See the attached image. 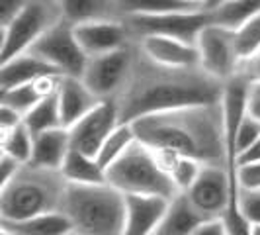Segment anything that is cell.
<instances>
[{
    "label": "cell",
    "instance_id": "cell-24",
    "mask_svg": "<svg viewBox=\"0 0 260 235\" xmlns=\"http://www.w3.org/2000/svg\"><path fill=\"white\" fill-rule=\"evenodd\" d=\"M24 126L31 131V135H38V133L47 130L63 128L61 108H59V96L51 94L47 98H41L38 104L34 106L26 116H24Z\"/></svg>",
    "mask_w": 260,
    "mask_h": 235
},
{
    "label": "cell",
    "instance_id": "cell-6",
    "mask_svg": "<svg viewBox=\"0 0 260 235\" xmlns=\"http://www.w3.org/2000/svg\"><path fill=\"white\" fill-rule=\"evenodd\" d=\"M63 20L59 0H27L8 26L0 27V65L27 53L53 26Z\"/></svg>",
    "mask_w": 260,
    "mask_h": 235
},
{
    "label": "cell",
    "instance_id": "cell-5",
    "mask_svg": "<svg viewBox=\"0 0 260 235\" xmlns=\"http://www.w3.org/2000/svg\"><path fill=\"white\" fill-rule=\"evenodd\" d=\"M106 172L108 184L125 196H162L172 200L178 194L170 177L158 165L155 151L141 141H135Z\"/></svg>",
    "mask_w": 260,
    "mask_h": 235
},
{
    "label": "cell",
    "instance_id": "cell-39",
    "mask_svg": "<svg viewBox=\"0 0 260 235\" xmlns=\"http://www.w3.org/2000/svg\"><path fill=\"white\" fill-rule=\"evenodd\" d=\"M239 165H247V163H258L260 161V137L254 143L247 147L243 153H239Z\"/></svg>",
    "mask_w": 260,
    "mask_h": 235
},
{
    "label": "cell",
    "instance_id": "cell-40",
    "mask_svg": "<svg viewBox=\"0 0 260 235\" xmlns=\"http://www.w3.org/2000/svg\"><path fill=\"white\" fill-rule=\"evenodd\" d=\"M180 2L192 6V8H204V6H206V0H180ZM204 10H206V8H204Z\"/></svg>",
    "mask_w": 260,
    "mask_h": 235
},
{
    "label": "cell",
    "instance_id": "cell-1",
    "mask_svg": "<svg viewBox=\"0 0 260 235\" xmlns=\"http://www.w3.org/2000/svg\"><path fill=\"white\" fill-rule=\"evenodd\" d=\"M225 82L206 69L170 67L147 57L135 43L129 77L116 98L119 122L131 124L135 120L156 112H167L184 106L221 102Z\"/></svg>",
    "mask_w": 260,
    "mask_h": 235
},
{
    "label": "cell",
    "instance_id": "cell-44",
    "mask_svg": "<svg viewBox=\"0 0 260 235\" xmlns=\"http://www.w3.org/2000/svg\"><path fill=\"white\" fill-rule=\"evenodd\" d=\"M71 235H75V233H71Z\"/></svg>",
    "mask_w": 260,
    "mask_h": 235
},
{
    "label": "cell",
    "instance_id": "cell-25",
    "mask_svg": "<svg viewBox=\"0 0 260 235\" xmlns=\"http://www.w3.org/2000/svg\"><path fill=\"white\" fill-rule=\"evenodd\" d=\"M211 12V24L237 30L260 12V0H225Z\"/></svg>",
    "mask_w": 260,
    "mask_h": 235
},
{
    "label": "cell",
    "instance_id": "cell-15",
    "mask_svg": "<svg viewBox=\"0 0 260 235\" xmlns=\"http://www.w3.org/2000/svg\"><path fill=\"white\" fill-rule=\"evenodd\" d=\"M59 108H61V122L63 128H73L86 114H90L102 100L86 86L80 77H63L59 86Z\"/></svg>",
    "mask_w": 260,
    "mask_h": 235
},
{
    "label": "cell",
    "instance_id": "cell-18",
    "mask_svg": "<svg viewBox=\"0 0 260 235\" xmlns=\"http://www.w3.org/2000/svg\"><path fill=\"white\" fill-rule=\"evenodd\" d=\"M71 149H73L71 133L67 128L41 131L38 135H34V151H31L29 165L39 169L61 170Z\"/></svg>",
    "mask_w": 260,
    "mask_h": 235
},
{
    "label": "cell",
    "instance_id": "cell-33",
    "mask_svg": "<svg viewBox=\"0 0 260 235\" xmlns=\"http://www.w3.org/2000/svg\"><path fill=\"white\" fill-rule=\"evenodd\" d=\"M26 2L27 0H0V27L8 26L22 12Z\"/></svg>",
    "mask_w": 260,
    "mask_h": 235
},
{
    "label": "cell",
    "instance_id": "cell-43",
    "mask_svg": "<svg viewBox=\"0 0 260 235\" xmlns=\"http://www.w3.org/2000/svg\"><path fill=\"white\" fill-rule=\"evenodd\" d=\"M0 235H12L10 231H4V229H0Z\"/></svg>",
    "mask_w": 260,
    "mask_h": 235
},
{
    "label": "cell",
    "instance_id": "cell-26",
    "mask_svg": "<svg viewBox=\"0 0 260 235\" xmlns=\"http://www.w3.org/2000/svg\"><path fill=\"white\" fill-rule=\"evenodd\" d=\"M135 141H137V137H135L133 126L131 124H119L116 130L110 133V137L104 141L100 153L96 155L98 163L108 170Z\"/></svg>",
    "mask_w": 260,
    "mask_h": 235
},
{
    "label": "cell",
    "instance_id": "cell-35",
    "mask_svg": "<svg viewBox=\"0 0 260 235\" xmlns=\"http://www.w3.org/2000/svg\"><path fill=\"white\" fill-rule=\"evenodd\" d=\"M20 124H24V116L20 112H16L10 106L0 104V131H10Z\"/></svg>",
    "mask_w": 260,
    "mask_h": 235
},
{
    "label": "cell",
    "instance_id": "cell-14",
    "mask_svg": "<svg viewBox=\"0 0 260 235\" xmlns=\"http://www.w3.org/2000/svg\"><path fill=\"white\" fill-rule=\"evenodd\" d=\"M170 200L162 196H125L123 235H156Z\"/></svg>",
    "mask_w": 260,
    "mask_h": 235
},
{
    "label": "cell",
    "instance_id": "cell-23",
    "mask_svg": "<svg viewBox=\"0 0 260 235\" xmlns=\"http://www.w3.org/2000/svg\"><path fill=\"white\" fill-rule=\"evenodd\" d=\"M61 174L69 184H104L108 183V172L98 163V159L86 155L82 151L71 149L65 163L61 167Z\"/></svg>",
    "mask_w": 260,
    "mask_h": 235
},
{
    "label": "cell",
    "instance_id": "cell-34",
    "mask_svg": "<svg viewBox=\"0 0 260 235\" xmlns=\"http://www.w3.org/2000/svg\"><path fill=\"white\" fill-rule=\"evenodd\" d=\"M237 75L247 78L248 82H260V51L247 61H241Z\"/></svg>",
    "mask_w": 260,
    "mask_h": 235
},
{
    "label": "cell",
    "instance_id": "cell-19",
    "mask_svg": "<svg viewBox=\"0 0 260 235\" xmlns=\"http://www.w3.org/2000/svg\"><path fill=\"white\" fill-rule=\"evenodd\" d=\"M206 220L208 218L200 214V210L190 202V198L184 192H178L170 200L169 210L156 235H192Z\"/></svg>",
    "mask_w": 260,
    "mask_h": 235
},
{
    "label": "cell",
    "instance_id": "cell-36",
    "mask_svg": "<svg viewBox=\"0 0 260 235\" xmlns=\"http://www.w3.org/2000/svg\"><path fill=\"white\" fill-rule=\"evenodd\" d=\"M20 167H22V163H18L14 157L2 153V155H0V186L8 183L14 174L18 172Z\"/></svg>",
    "mask_w": 260,
    "mask_h": 235
},
{
    "label": "cell",
    "instance_id": "cell-7",
    "mask_svg": "<svg viewBox=\"0 0 260 235\" xmlns=\"http://www.w3.org/2000/svg\"><path fill=\"white\" fill-rule=\"evenodd\" d=\"M121 20L133 41L143 38H174L196 43L200 32L211 24V12L200 8L167 14H137Z\"/></svg>",
    "mask_w": 260,
    "mask_h": 235
},
{
    "label": "cell",
    "instance_id": "cell-20",
    "mask_svg": "<svg viewBox=\"0 0 260 235\" xmlns=\"http://www.w3.org/2000/svg\"><path fill=\"white\" fill-rule=\"evenodd\" d=\"M63 8V20L73 26L104 22V20H121L117 0H59Z\"/></svg>",
    "mask_w": 260,
    "mask_h": 235
},
{
    "label": "cell",
    "instance_id": "cell-29",
    "mask_svg": "<svg viewBox=\"0 0 260 235\" xmlns=\"http://www.w3.org/2000/svg\"><path fill=\"white\" fill-rule=\"evenodd\" d=\"M235 43L241 61H247L260 51V12L235 30Z\"/></svg>",
    "mask_w": 260,
    "mask_h": 235
},
{
    "label": "cell",
    "instance_id": "cell-37",
    "mask_svg": "<svg viewBox=\"0 0 260 235\" xmlns=\"http://www.w3.org/2000/svg\"><path fill=\"white\" fill-rule=\"evenodd\" d=\"M247 114L260 120V82H248Z\"/></svg>",
    "mask_w": 260,
    "mask_h": 235
},
{
    "label": "cell",
    "instance_id": "cell-13",
    "mask_svg": "<svg viewBox=\"0 0 260 235\" xmlns=\"http://www.w3.org/2000/svg\"><path fill=\"white\" fill-rule=\"evenodd\" d=\"M75 34H77L80 47L84 49L88 57L117 51V49H123L131 43H135L123 24V20H104V22L80 24V26H75Z\"/></svg>",
    "mask_w": 260,
    "mask_h": 235
},
{
    "label": "cell",
    "instance_id": "cell-16",
    "mask_svg": "<svg viewBox=\"0 0 260 235\" xmlns=\"http://www.w3.org/2000/svg\"><path fill=\"white\" fill-rule=\"evenodd\" d=\"M47 75H61V71L55 69L51 63H47L43 57H39L38 53H22L14 57L12 61L0 65V91L29 84Z\"/></svg>",
    "mask_w": 260,
    "mask_h": 235
},
{
    "label": "cell",
    "instance_id": "cell-41",
    "mask_svg": "<svg viewBox=\"0 0 260 235\" xmlns=\"http://www.w3.org/2000/svg\"><path fill=\"white\" fill-rule=\"evenodd\" d=\"M223 2H225V0H206V6H204V8H206V10H215L217 6H221Z\"/></svg>",
    "mask_w": 260,
    "mask_h": 235
},
{
    "label": "cell",
    "instance_id": "cell-3",
    "mask_svg": "<svg viewBox=\"0 0 260 235\" xmlns=\"http://www.w3.org/2000/svg\"><path fill=\"white\" fill-rule=\"evenodd\" d=\"M69 183L61 170L22 165L0 186V222H22L47 212H61Z\"/></svg>",
    "mask_w": 260,
    "mask_h": 235
},
{
    "label": "cell",
    "instance_id": "cell-30",
    "mask_svg": "<svg viewBox=\"0 0 260 235\" xmlns=\"http://www.w3.org/2000/svg\"><path fill=\"white\" fill-rule=\"evenodd\" d=\"M39 100H41V94L38 92L34 82L16 86V89H8V91H0V104L10 106L22 116H26Z\"/></svg>",
    "mask_w": 260,
    "mask_h": 235
},
{
    "label": "cell",
    "instance_id": "cell-2",
    "mask_svg": "<svg viewBox=\"0 0 260 235\" xmlns=\"http://www.w3.org/2000/svg\"><path fill=\"white\" fill-rule=\"evenodd\" d=\"M137 141L151 149H169L204 165H225V112L215 104L184 106L131 122Z\"/></svg>",
    "mask_w": 260,
    "mask_h": 235
},
{
    "label": "cell",
    "instance_id": "cell-42",
    "mask_svg": "<svg viewBox=\"0 0 260 235\" xmlns=\"http://www.w3.org/2000/svg\"><path fill=\"white\" fill-rule=\"evenodd\" d=\"M250 235H260V223L250 225Z\"/></svg>",
    "mask_w": 260,
    "mask_h": 235
},
{
    "label": "cell",
    "instance_id": "cell-17",
    "mask_svg": "<svg viewBox=\"0 0 260 235\" xmlns=\"http://www.w3.org/2000/svg\"><path fill=\"white\" fill-rule=\"evenodd\" d=\"M141 51L156 63L170 67L200 65V53L196 43L174 38H143L135 41Z\"/></svg>",
    "mask_w": 260,
    "mask_h": 235
},
{
    "label": "cell",
    "instance_id": "cell-12",
    "mask_svg": "<svg viewBox=\"0 0 260 235\" xmlns=\"http://www.w3.org/2000/svg\"><path fill=\"white\" fill-rule=\"evenodd\" d=\"M119 124L121 122H119L117 102L116 100H102L90 114H86L73 128H69L71 145L77 151L96 157L100 153L104 141L110 137V133L116 130Z\"/></svg>",
    "mask_w": 260,
    "mask_h": 235
},
{
    "label": "cell",
    "instance_id": "cell-22",
    "mask_svg": "<svg viewBox=\"0 0 260 235\" xmlns=\"http://www.w3.org/2000/svg\"><path fill=\"white\" fill-rule=\"evenodd\" d=\"M153 151H155L158 165L170 177V181L174 183L178 192H186L196 183L200 170L204 167V163L196 161L192 157L180 155L176 151H169V149H153Z\"/></svg>",
    "mask_w": 260,
    "mask_h": 235
},
{
    "label": "cell",
    "instance_id": "cell-10",
    "mask_svg": "<svg viewBox=\"0 0 260 235\" xmlns=\"http://www.w3.org/2000/svg\"><path fill=\"white\" fill-rule=\"evenodd\" d=\"M29 51L38 53L47 63L59 69L63 77H82L88 63V55L78 43L75 26L67 20L53 26Z\"/></svg>",
    "mask_w": 260,
    "mask_h": 235
},
{
    "label": "cell",
    "instance_id": "cell-8",
    "mask_svg": "<svg viewBox=\"0 0 260 235\" xmlns=\"http://www.w3.org/2000/svg\"><path fill=\"white\" fill-rule=\"evenodd\" d=\"M135 43L123 49L88 57L82 80L100 100H116L129 77Z\"/></svg>",
    "mask_w": 260,
    "mask_h": 235
},
{
    "label": "cell",
    "instance_id": "cell-32",
    "mask_svg": "<svg viewBox=\"0 0 260 235\" xmlns=\"http://www.w3.org/2000/svg\"><path fill=\"white\" fill-rule=\"evenodd\" d=\"M237 181L241 190H260V161L239 165Z\"/></svg>",
    "mask_w": 260,
    "mask_h": 235
},
{
    "label": "cell",
    "instance_id": "cell-4",
    "mask_svg": "<svg viewBox=\"0 0 260 235\" xmlns=\"http://www.w3.org/2000/svg\"><path fill=\"white\" fill-rule=\"evenodd\" d=\"M61 212L75 235H123L125 194L112 184H69Z\"/></svg>",
    "mask_w": 260,
    "mask_h": 235
},
{
    "label": "cell",
    "instance_id": "cell-31",
    "mask_svg": "<svg viewBox=\"0 0 260 235\" xmlns=\"http://www.w3.org/2000/svg\"><path fill=\"white\" fill-rule=\"evenodd\" d=\"M239 208L250 225L260 223V190H241Z\"/></svg>",
    "mask_w": 260,
    "mask_h": 235
},
{
    "label": "cell",
    "instance_id": "cell-38",
    "mask_svg": "<svg viewBox=\"0 0 260 235\" xmlns=\"http://www.w3.org/2000/svg\"><path fill=\"white\" fill-rule=\"evenodd\" d=\"M192 235H227L223 220H206Z\"/></svg>",
    "mask_w": 260,
    "mask_h": 235
},
{
    "label": "cell",
    "instance_id": "cell-28",
    "mask_svg": "<svg viewBox=\"0 0 260 235\" xmlns=\"http://www.w3.org/2000/svg\"><path fill=\"white\" fill-rule=\"evenodd\" d=\"M121 18L137 16V14H167L182 12V10H200L184 4L180 0H117Z\"/></svg>",
    "mask_w": 260,
    "mask_h": 235
},
{
    "label": "cell",
    "instance_id": "cell-11",
    "mask_svg": "<svg viewBox=\"0 0 260 235\" xmlns=\"http://www.w3.org/2000/svg\"><path fill=\"white\" fill-rule=\"evenodd\" d=\"M208 220H223L231 200V183L225 165H204L196 183L184 192Z\"/></svg>",
    "mask_w": 260,
    "mask_h": 235
},
{
    "label": "cell",
    "instance_id": "cell-27",
    "mask_svg": "<svg viewBox=\"0 0 260 235\" xmlns=\"http://www.w3.org/2000/svg\"><path fill=\"white\" fill-rule=\"evenodd\" d=\"M0 149L2 153L14 157L18 163L27 165L34 151V135L24 124L10 131H0Z\"/></svg>",
    "mask_w": 260,
    "mask_h": 235
},
{
    "label": "cell",
    "instance_id": "cell-21",
    "mask_svg": "<svg viewBox=\"0 0 260 235\" xmlns=\"http://www.w3.org/2000/svg\"><path fill=\"white\" fill-rule=\"evenodd\" d=\"M0 229L12 235H71L73 223L63 212H47L22 222H0Z\"/></svg>",
    "mask_w": 260,
    "mask_h": 235
},
{
    "label": "cell",
    "instance_id": "cell-9",
    "mask_svg": "<svg viewBox=\"0 0 260 235\" xmlns=\"http://www.w3.org/2000/svg\"><path fill=\"white\" fill-rule=\"evenodd\" d=\"M196 47L200 53V67L206 69L209 75L227 82L237 75L241 57L235 43V30L209 24L196 39Z\"/></svg>",
    "mask_w": 260,
    "mask_h": 235
}]
</instances>
